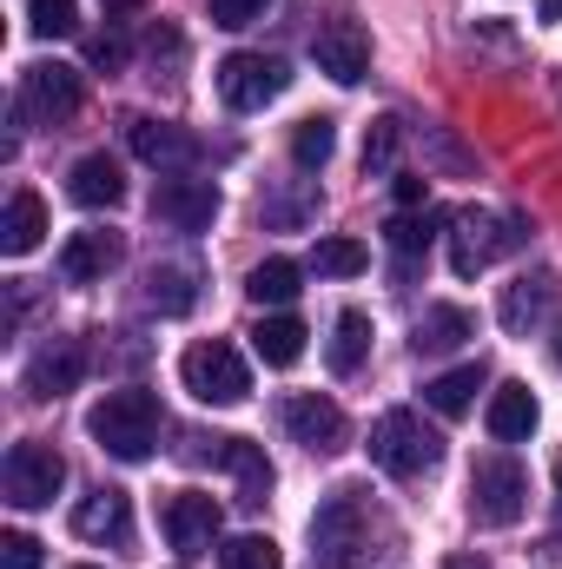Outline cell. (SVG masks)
Returning a JSON list of instances; mask_svg holds the SVG:
<instances>
[{"label":"cell","mask_w":562,"mask_h":569,"mask_svg":"<svg viewBox=\"0 0 562 569\" xmlns=\"http://www.w3.org/2000/svg\"><path fill=\"white\" fill-rule=\"evenodd\" d=\"M159 398L140 391V385H127V391H107L93 411H87V437L107 450V457H120V463H145L152 450H159Z\"/></svg>","instance_id":"obj_1"},{"label":"cell","mask_w":562,"mask_h":569,"mask_svg":"<svg viewBox=\"0 0 562 569\" xmlns=\"http://www.w3.org/2000/svg\"><path fill=\"white\" fill-rule=\"evenodd\" d=\"M523 510H530V477H523V463H516V457H476V463H470V523L510 530V523H523Z\"/></svg>","instance_id":"obj_2"},{"label":"cell","mask_w":562,"mask_h":569,"mask_svg":"<svg viewBox=\"0 0 562 569\" xmlns=\"http://www.w3.org/2000/svg\"><path fill=\"white\" fill-rule=\"evenodd\" d=\"M371 463L391 470V477H423L443 463V437L423 425L418 411H384L371 425Z\"/></svg>","instance_id":"obj_3"},{"label":"cell","mask_w":562,"mask_h":569,"mask_svg":"<svg viewBox=\"0 0 562 569\" xmlns=\"http://www.w3.org/2000/svg\"><path fill=\"white\" fill-rule=\"evenodd\" d=\"M179 378H185V391L199 398V405H245L252 398V371H245V358L225 345V338H199L185 358H179Z\"/></svg>","instance_id":"obj_4"},{"label":"cell","mask_w":562,"mask_h":569,"mask_svg":"<svg viewBox=\"0 0 562 569\" xmlns=\"http://www.w3.org/2000/svg\"><path fill=\"white\" fill-rule=\"evenodd\" d=\"M364 497L358 490H331L311 517V563L318 569H358V550H364Z\"/></svg>","instance_id":"obj_5"},{"label":"cell","mask_w":562,"mask_h":569,"mask_svg":"<svg viewBox=\"0 0 562 569\" xmlns=\"http://www.w3.org/2000/svg\"><path fill=\"white\" fill-rule=\"evenodd\" d=\"M450 226H456V232H450V272H456V279H476V272H490L510 246H523V226H516V219H496V212H456Z\"/></svg>","instance_id":"obj_6"},{"label":"cell","mask_w":562,"mask_h":569,"mask_svg":"<svg viewBox=\"0 0 562 569\" xmlns=\"http://www.w3.org/2000/svg\"><path fill=\"white\" fill-rule=\"evenodd\" d=\"M0 483H7V503L13 510H47L67 483V463L53 443H13L7 463H0Z\"/></svg>","instance_id":"obj_7"},{"label":"cell","mask_w":562,"mask_h":569,"mask_svg":"<svg viewBox=\"0 0 562 569\" xmlns=\"http://www.w3.org/2000/svg\"><path fill=\"white\" fill-rule=\"evenodd\" d=\"M212 80H219V100H225L232 113H259L265 100H279L284 87H291L284 60H272V53H225Z\"/></svg>","instance_id":"obj_8"},{"label":"cell","mask_w":562,"mask_h":569,"mask_svg":"<svg viewBox=\"0 0 562 569\" xmlns=\"http://www.w3.org/2000/svg\"><path fill=\"white\" fill-rule=\"evenodd\" d=\"M152 219L172 226V232H205L219 219V186L212 179H192V172H159L152 186Z\"/></svg>","instance_id":"obj_9"},{"label":"cell","mask_w":562,"mask_h":569,"mask_svg":"<svg viewBox=\"0 0 562 569\" xmlns=\"http://www.w3.org/2000/svg\"><path fill=\"white\" fill-rule=\"evenodd\" d=\"M159 523H165V543H172L179 557H205V550L219 543V530H225V510H219L205 490H179V497H165Z\"/></svg>","instance_id":"obj_10"},{"label":"cell","mask_w":562,"mask_h":569,"mask_svg":"<svg viewBox=\"0 0 562 569\" xmlns=\"http://www.w3.org/2000/svg\"><path fill=\"white\" fill-rule=\"evenodd\" d=\"M20 113L40 120V127H60L67 113H80V73L60 67V60H40L20 73Z\"/></svg>","instance_id":"obj_11"},{"label":"cell","mask_w":562,"mask_h":569,"mask_svg":"<svg viewBox=\"0 0 562 569\" xmlns=\"http://www.w3.org/2000/svg\"><path fill=\"white\" fill-rule=\"evenodd\" d=\"M311 60H318V73H324V80L358 87V80L371 73V33H364L358 20H331V27H318V33H311Z\"/></svg>","instance_id":"obj_12"},{"label":"cell","mask_w":562,"mask_h":569,"mask_svg":"<svg viewBox=\"0 0 562 569\" xmlns=\"http://www.w3.org/2000/svg\"><path fill=\"white\" fill-rule=\"evenodd\" d=\"M284 430H291V443H304L311 457H338V450H344V411H338L331 398H318V391L284 398Z\"/></svg>","instance_id":"obj_13"},{"label":"cell","mask_w":562,"mask_h":569,"mask_svg":"<svg viewBox=\"0 0 562 569\" xmlns=\"http://www.w3.org/2000/svg\"><path fill=\"white\" fill-rule=\"evenodd\" d=\"M127 146L140 152L145 166H159V172H185L199 159V140L185 127H172V120H127Z\"/></svg>","instance_id":"obj_14"},{"label":"cell","mask_w":562,"mask_h":569,"mask_svg":"<svg viewBox=\"0 0 562 569\" xmlns=\"http://www.w3.org/2000/svg\"><path fill=\"white\" fill-rule=\"evenodd\" d=\"M199 457H212V463H225V470L239 477V503H245V510H259V503L272 497V463H265L259 443H245V437H212V450H199Z\"/></svg>","instance_id":"obj_15"},{"label":"cell","mask_w":562,"mask_h":569,"mask_svg":"<svg viewBox=\"0 0 562 569\" xmlns=\"http://www.w3.org/2000/svg\"><path fill=\"white\" fill-rule=\"evenodd\" d=\"M113 266H120V232H73L60 246V279L67 284H93V279H107Z\"/></svg>","instance_id":"obj_16"},{"label":"cell","mask_w":562,"mask_h":569,"mask_svg":"<svg viewBox=\"0 0 562 569\" xmlns=\"http://www.w3.org/2000/svg\"><path fill=\"white\" fill-rule=\"evenodd\" d=\"M67 192H73V206L100 212V206H120V199H127V172H120V159H107V152H87V159L67 172Z\"/></svg>","instance_id":"obj_17"},{"label":"cell","mask_w":562,"mask_h":569,"mask_svg":"<svg viewBox=\"0 0 562 569\" xmlns=\"http://www.w3.org/2000/svg\"><path fill=\"white\" fill-rule=\"evenodd\" d=\"M80 371H87V351H80L73 338L47 345V351L27 365V398H67V391L80 385Z\"/></svg>","instance_id":"obj_18"},{"label":"cell","mask_w":562,"mask_h":569,"mask_svg":"<svg viewBox=\"0 0 562 569\" xmlns=\"http://www.w3.org/2000/svg\"><path fill=\"white\" fill-rule=\"evenodd\" d=\"M536 418H543V411H536V391H530V385H496V391H490L483 425H490L496 443H523V437L536 430Z\"/></svg>","instance_id":"obj_19"},{"label":"cell","mask_w":562,"mask_h":569,"mask_svg":"<svg viewBox=\"0 0 562 569\" xmlns=\"http://www.w3.org/2000/svg\"><path fill=\"white\" fill-rule=\"evenodd\" d=\"M40 239H47V199L40 192H13L7 212H0V252L7 259H27Z\"/></svg>","instance_id":"obj_20"},{"label":"cell","mask_w":562,"mask_h":569,"mask_svg":"<svg viewBox=\"0 0 562 569\" xmlns=\"http://www.w3.org/2000/svg\"><path fill=\"white\" fill-rule=\"evenodd\" d=\"M490 385V365L483 358H470V365H456V371H443V378H430L423 385V405L436 411V418H463L470 405H476V391Z\"/></svg>","instance_id":"obj_21"},{"label":"cell","mask_w":562,"mask_h":569,"mask_svg":"<svg viewBox=\"0 0 562 569\" xmlns=\"http://www.w3.org/2000/svg\"><path fill=\"white\" fill-rule=\"evenodd\" d=\"M550 305H556V279H550V272L516 279L503 291V331H510V338H530V331L550 318Z\"/></svg>","instance_id":"obj_22"},{"label":"cell","mask_w":562,"mask_h":569,"mask_svg":"<svg viewBox=\"0 0 562 569\" xmlns=\"http://www.w3.org/2000/svg\"><path fill=\"white\" fill-rule=\"evenodd\" d=\"M73 530L80 537H107V543H127L133 537V510H127V490H93L80 510H73Z\"/></svg>","instance_id":"obj_23"},{"label":"cell","mask_w":562,"mask_h":569,"mask_svg":"<svg viewBox=\"0 0 562 569\" xmlns=\"http://www.w3.org/2000/svg\"><path fill=\"white\" fill-rule=\"evenodd\" d=\"M463 338H476V318H470L463 305H430L418 318V338H411V345H418L423 358H443V351H456Z\"/></svg>","instance_id":"obj_24"},{"label":"cell","mask_w":562,"mask_h":569,"mask_svg":"<svg viewBox=\"0 0 562 569\" xmlns=\"http://www.w3.org/2000/svg\"><path fill=\"white\" fill-rule=\"evenodd\" d=\"M252 351H259L272 371L298 365V358H304V325H298L291 311H279V318H259V331H252Z\"/></svg>","instance_id":"obj_25"},{"label":"cell","mask_w":562,"mask_h":569,"mask_svg":"<svg viewBox=\"0 0 562 569\" xmlns=\"http://www.w3.org/2000/svg\"><path fill=\"white\" fill-rule=\"evenodd\" d=\"M364 351H371V318L364 311H338V325H331V371L338 378H351L358 365H364Z\"/></svg>","instance_id":"obj_26"},{"label":"cell","mask_w":562,"mask_h":569,"mask_svg":"<svg viewBox=\"0 0 562 569\" xmlns=\"http://www.w3.org/2000/svg\"><path fill=\"white\" fill-rule=\"evenodd\" d=\"M192 298H199V284H192L185 266H152V272H145V305H152V311L179 318V311H192Z\"/></svg>","instance_id":"obj_27"},{"label":"cell","mask_w":562,"mask_h":569,"mask_svg":"<svg viewBox=\"0 0 562 569\" xmlns=\"http://www.w3.org/2000/svg\"><path fill=\"white\" fill-rule=\"evenodd\" d=\"M311 266H318V279H358V272L371 266V252H364L358 239L331 232V239H318V246H311Z\"/></svg>","instance_id":"obj_28"},{"label":"cell","mask_w":562,"mask_h":569,"mask_svg":"<svg viewBox=\"0 0 562 569\" xmlns=\"http://www.w3.org/2000/svg\"><path fill=\"white\" fill-rule=\"evenodd\" d=\"M331 152H338V120H304L298 133H291V159H298V172H324L331 166Z\"/></svg>","instance_id":"obj_29"},{"label":"cell","mask_w":562,"mask_h":569,"mask_svg":"<svg viewBox=\"0 0 562 569\" xmlns=\"http://www.w3.org/2000/svg\"><path fill=\"white\" fill-rule=\"evenodd\" d=\"M304 272L291 266V259H265V266H252V279H245V291H252V305H291L298 291H304Z\"/></svg>","instance_id":"obj_30"},{"label":"cell","mask_w":562,"mask_h":569,"mask_svg":"<svg viewBox=\"0 0 562 569\" xmlns=\"http://www.w3.org/2000/svg\"><path fill=\"white\" fill-rule=\"evenodd\" d=\"M219 569H284V557H279V543H272V537L245 530V537H232V543L219 550Z\"/></svg>","instance_id":"obj_31"},{"label":"cell","mask_w":562,"mask_h":569,"mask_svg":"<svg viewBox=\"0 0 562 569\" xmlns=\"http://www.w3.org/2000/svg\"><path fill=\"white\" fill-rule=\"evenodd\" d=\"M27 27L40 40H67L80 27V0H27Z\"/></svg>","instance_id":"obj_32"},{"label":"cell","mask_w":562,"mask_h":569,"mask_svg":"<svg viewBox=\"0 0 562 569\" xmlns=\"http://www.w3.org/2000/svg\"><path fill=\"white\" fill-rule=\"evenodd\" d=\"M430 226H436V219H430V212H423V219H411V212H398V219H391V226H384V239H391V252H398V259H404V266H411V259H418V252H430V239H436V232H430Z\"/></svg>","instance_id":"obj_33"},{"label":"cell","mask_w":562,"mask_h":569,"mask_svg":"<svg viewBox=\"0 0 562 569\" xmlns=\"http://www.w3.org/2000/svg\"><path fill=\"white\" fill-rule=\"evenodd\" d=\"M398 140H404V127L384 113V120H371V133H364V172H384L391 166V152H398Z\"/></svg>","instance_id":"obj_34"},{"label":"cell","mask_w":562,"mask_h":569,"mask_svg":"<svg viewBox=\"0 0 562 569\" xmlns=\"http://www.w3.org/2000/svg\"><path fill=\"white\" fill-rule=\"evenodd\" d=\"M47 557H40V543L27 537V530H7L0 537V569H40Z\"/></svg>","instance_id":"obj_35"},{"label":"cell","mask_w":562,"mask_h":569,"mask_svg":"<svg viewBox=\"0 0 562 569\" xmlns=\"http://www.w3.org/2000/svg\"><path fill=\"white\" fill-rule=\"evenodd\" d=\"M265 7H272V0H212V27H232V33H239V27H252Z\"/></svg>","instance_id":"obj_36"},{"label":"cell","mask_w":562,"mask_h":569,"mask_svg":"<svg viewBox=\"0 0 562 569\" xmlns=\"http://www.w3.org/2000/svg\"><path fill=\"white\" fill-rule=\"evenodd\" d=\"M391 192H398V212H418L423 199H430V179H423V172H398Z\"/></svg>","instance_id":"obj_37"},{"label":"cell","mask_w":562,"mask_h":569,"mask_svg":"<svg viewBox=\"0 0 562 569\" xmlns=\"http://www.w3.org/2000/svg\"><path fill=\"white\" fill-rule=\"evenodd\" d=\"M120 60H127L120 40H93V67H120Z\"/></svg>","instance_id":"obj_38"},{"label":"cell","mask_w":562,"mask_h":569,"mask_svg":"<svg viewBox=\"0 0 562 569\" xmlns=\"http://www.w3.org/2000/svg\"><path fill=\"white\" fill-rule=\"evenodd\" d=\"M100 7H107V13H140L145 0H100Z\"/></svg>","instance_id":"obj_39"},{"label":"cell","mask_w":562,"mask_h":569,"mask_svg":"<svg viewBox=\"0 0 562 569\" xmlns=\"http://www.w3.org/2000/svg\"><path fill=\"white\" fill-rule=\"evenodd\" d=\"M443 569H490V563H483V557H470V550H463V557H450V563H443Z\"/></svg>","instance_id":"obj_40"},{"label":"cell","mask_w":562,"mask_h":569,"mask_svg":"<svg viewBox=\"0 0 562 569\" xmlns=\"http://www.w3.org/2000/svg\"><path fill=\"white\" fill-rule=\"evenodd\" d=\"M550 20H562V0H550Z\"/></svg>","instance_id":"obj_41"},{"label":"cell","mask_w":562,"mask_h":569,"mask_svg":"<svg viewBox=\"0 0 562 569\" xmlns=\"http://www.w3.org/2000/svg\"><path fill=\"white\" fill-rule=\"evenodd\" d=\"M556 490H562V457H556Z\"/></svg>","instance_id":"obj_42"},{"label":"cell","mask_w":562,"mask_h":569,"mask_svg":"<svg viewBox=\"0 0 562 569\" xmlns=\"http://www.w3.org/2000/svg\"><path fill=\"white\" fill-rule=\"evenodd\" d=\"M80 569H93V563H80Z\"/></svg>","instance_id":"obj_43"}]
</instances>
